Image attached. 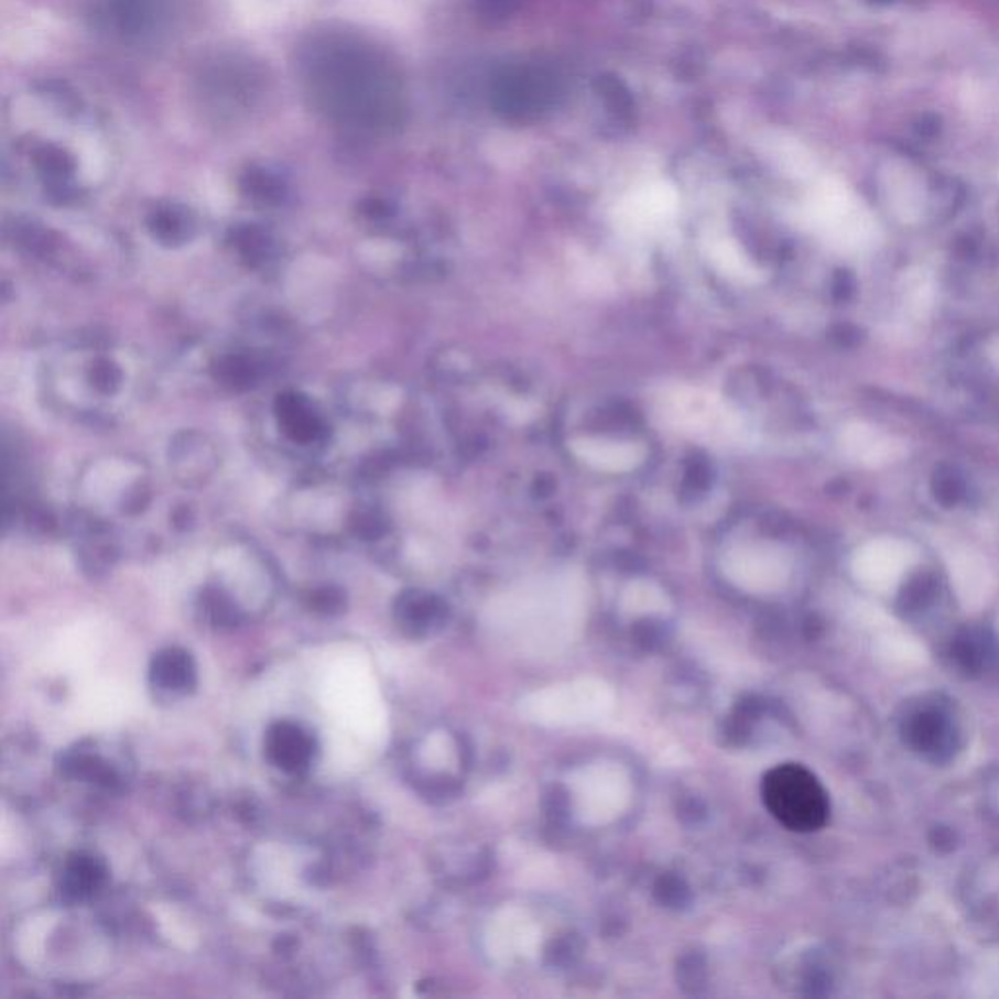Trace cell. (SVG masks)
Masks as SVG:
<instances>
[{
    "label": "cell",
    "instance_id": "14",
    "mask_svg": "<svg viewBox=\"0 0 999 999\" xmlns=\"http://www.w3.org/2000/svg\"><path fill=\"white\" fill-rule=\"evenodd\" d=\"M12 232H14V242L18 247L26 250L28 254H32V257H52L57 247L53 232L43 229L35 222H18Z\"/></svg>",
    "mask_w": 999,
    "mask_h": 999
},
{
    "label": "cell",
    "instance_id": "8",
    "mask_svg": "<svg viewBox=\"0 0 999 999\" xmlns=\"http://www.w3.org/2000/svg\"><path fill=\"white\" fill-rule=\"evenodd\" d=\"M149 231L163 247H182L196 237V217L186 207H159L149 217Z\"/></svg>",
    "mask_w": 999,
    "mask_h": 999
},
{
    "label": "cell",
    "instance_id": "1",
    "mask_svg": "<svg viewBox=\"0 0 999 999\" xmlns=\"http://www.w3.org/2000/svg\"><path fill=\"white\" fill-rule=\"evenodd\" d=\"M381 61L359 43L325 42L307 61L311 93L330 116L379 126L389 111L391 80Z\"/></svg>",
    "mask_w": 999,
    "mask_h": 999
},
{
    "label": "cell",
    "instance_id": "4",
    "mask_svg": "<svg viewBox=\"0 0 999 999\" xmlns=\"http://www.w3.org/2000/svg\"><path fill=\"white\" fill-rule=\"evenodd\" d=\"M275 416L280 420L283 434L295 444H316L326 436L325 420L318 416L313 402L305 394L295 391L278 394Z\"/></svg>",
    "mask_w": 999,
    "mask_h": 999
},
{
    "label": "cell",
    "instance_id": "18",
    "mask_svg": "<svg viewBox=\"0 0 999 999\" xmlns=\"http://www.w3.org/2000/svg\"><path fill=\"white\" fill-rule=\"evenodd\" d=\"M350 530L359 539H377L383 533V520L368 508H359L350 515Z\"/></svg>",
    "mask_w": 999,
    "mask_h": 999
},
{
    "label": "cell",
    "instance_id": "12",
    "mask_svg": "<svg viewBox=\"0 0 999 999\" xmlns=\"http://www.w3.org/2000/svg\"><path fill=\"white\" fill-rule=\"evenodd\" d=\"M713 264L726 275H732L738 280H758V270L753 268L752 262L743 257L742 252L732 245V242H718L709 250Z\"/></svg>",
    "mask_w": 999,
    "mask_h": 999
},
{
    "label": "cell",
    "instance_id": "11",
    "mask_svg": "<svg viewBox=\"0 0 999 999\" xmlns=\"http://www.w3.org/2000/svg\"><path fill=\"white\" fill-rule=\"evenodd\" d=\"M153 682L161 689L186 692L194 684L192 658L182 650H164L153 662Z\"/></svg>",
    "mask_w": 999,
    "mask_h": 999
},
{
    "label": "cell",
    "instance_id": "10",
    "mask_svg": "<svg viewBox=\"0 0 999 999\" xmlns=\"http://www.w3.org/2000/svg\"><path fill=\"white\" fill-rule=\"evenodd\" d=\"M214 377L217 383L231 391H248L260 383L264 368L257 358L247 354H227L215 361Z\"/></svg>",
    "mask_w": 999,
    "mask_h": 999
},
{
    "label": "cell",
    "instance_id": "16",
    "mask_svg": "<svg viewBox=\"0 0 999 999\" xmlns=\"http://www.w3.org/2000/svg\"><path fill=\"white\" fill-rule=\"evenodd\" d=\"M245 192L262 204H278L283 199V184L265 172H250L245 178Z\"/></svg>",
    "mask_w": 999,
    "mask_h": 999
},
{
    "label": "cell",
    "instance_id": "2",
    "mask_svg": "<svg viewBox=\"0 0 999 999\" xmlns=\"http://www.w3.org/2000/svg\"><path fill=\"white\" fill-rule=\"evenodd\" d=\"M768 811L786 829L808 834L828 822L829 801L826 789L814 773L799 763H783L771 769L761 785Z\"/></svg>",
    "mask_w": 999,
    "mask_h": 999
},
{
    "label": "cell",
    "instance_id": "19",
    "mask_svg": "<svg viewBox=\"0 0 999 999\" xmlns=\"http://www.w3.org/2000/svg\"><path fill=\"white\" fill-rule=\"evenodd\" d=\"M151 496L146 492L145 488H135L133 492H129L123 500V512L128 513H139L145 510V506L149 504Z\"/></svg>",
    "mask_w": 999,
    "mask_h": 999
},
{
    "label": "cell",
    "instance_id": "9",
    "mask_svg": "<svg viewBox=\"0 0 999 999\" xmlns=\"http://www.w3.org/2000/svg\"><path fill=\"white\" fill-rule=\"evenodd\" d=\"M231 245L248 268H265L274 262L278 248L270 232L258 225H239L231 231Z\"/></svg>",
    "mask_w": 999,
    "mask_h": 999
},
{
    "label": "cell",
    "instance_id": "7",
    "mask_svg": "<svg viewBox=\"0 0 999 999\" xmlns=\"http://www.w3.org/2000/svg\"><path fill=\"white\" fill-rule=\"evenodd\" d=\"M908 738L915 750L937 756L953 742V725L940 710H922L908 720Z\"/></svg>",
    "mask_w": 999,
    "mask_h": 999
},
{
    "label": "cell",
    "instance_id": "5",
    "mask_svg": "<svg viewBox=\"0 0 999 999\" xmlns=\"http://www.w3.org/2000/svg\"><path fill=\"white\" fill-rule=\"evenodd\" d=\"M573 452L589 467L606 473H627L644 459L642 445L613 439H576Z\"/></svg>",
    "mask_w": 999,
    "mask_h": 999
},
{
    "label": "cell",
    "instance_id": "15",
    "mask_svg": "<svg viewBox=\"0 0 999 999\" xmlns=\"http://www.w3.org/2000/svg\"><path fill=\"white\" fill-rule=\"evenodd\" d=\"M905 305L914 311L915 315H923L930 311L933 301V282L923 270H914L904 275Z\"/></svg>",
    "mask_w": 999,
    "mask_h": 999
},
{
    "label": "cell",
    "instance_id": "17",
    "mask_svg": "<svg viewBox=\"0 0 999 999\" xmlns=\"http://www.w3.org/2000/svg\"><path fill=\"white\" fill-rule=\"evenodd\" d=\"M88 381L93 383L98 393L113 394L118 393V389L121 387L123 373H121L120 366L113 363L111 359L98 358L90 366Z\"/></svg>",
    "mask_w": 999,
    "mask_h": 999
},
{
    "label": "cell",
    "instance_id": "6",
    "mask_svg": "<svg viewBox=\"0 0 999 999\" xmlns=\"http://www.w3.org/2000/svg\"><path fill=\"white\" fill-rule=\"evenodd\" d=\"M265 752L278 768L301 771L313 758V740L300 726L282 723L268 732Z\"/></svg>",
    "mask_w": 999,
    "mask_h": 999
},
{
    "label": "cell",
    "instance_id": "3",
    "mask_svg": "<svg viewBox=\"0 0 999 999\" xmlns=\"http://www.w3.org/2000/svg\"><path fill=\"white\" fill-rule=\"evenodd\" d=\"M841 447L849 459L867 467L889 465L904 455V447L898 439L861 422L849 424L841 432Z\"/></svg>",
    "mask_w": 999,
    "mask_h": 999
},
{
    "label": "cell",
    "instance_id": "13",
    "mask_svg": "<svg viewBox=\"0 0 999 999\" xmlns=\"http://www.w3.org/2000/svg\"><path fill=\"white\" fill-rule=\"evenodd\" d=\"M102 880V869L93 857H77L70 861L65 872V887L67 892L75 897H85L98 887Z\"/></svg>",
    "mask_w": 999,
    "mask_h": 999
}]
</instances>
